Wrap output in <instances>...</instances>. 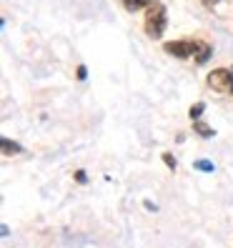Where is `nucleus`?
<instances>
[{"instance_id": "1", "label": "nucleus", "mask_w": 233, "mask_h": 248, "mask_svg": "<svg viewBox=\"0 0 233 248\" xmlns=\"http://www.w3.org/2000/svg\"><path fill=\"white\" fill-rule=\"evenodd\" d=\"M166 31V5L161 0H151V5L145 8V33L148 38H161Z\"/></svg>"}, {"instance_id": "2", "label": "nucleus", "mask_w": 233, "mask_h": 248, "mask_svg": "<svg viewBox=\"0 0 233 248\" xmlns=\"http://www.w3.org/2000/svg\"><path fill=\"white\" fill-rule=\"evenodd\" d=\"M208 88L216 93H233V70L231 68H216L208 73Z\"/></svg>"}, {"instance_id": "3", "label": "nucleus", "mask_w": 233, "mask_h": 248, "mask_svg": "<svg viewBox=\"0 0 233 248\" xmlns=\"http://www.w3.org/2000/svg\"><path fill=\"white\" fill-rule=\"evenodd\" d=\"M163 50L173 58H196L201 50V40H173V43H166Z\"/></svg>"}, {"instance_id": "4", "label": "nucleus", "mask_w": 233, "mask_h": 248, "mask_svg": "<svg viewBox=\"0 0 233 248\" xmlns=\"http://www.w3.org/2000/svg\"><path fill=\"white\" fill-rule=\"evenodd\" d=\"M193 130L201 136V138H213L216 133H213V128H208L203 121H193Z\"/></svg>"}, {"instance_id": "5", "label": "nucleus", "mask_w": 233, "mask_h": 248, "mask_svg": "<svg viewBox=\"0 0 233 248\" xmlns=\"http://www.w3.org/2000/svg\"><path fill=\"white\" fill-rule=\"evenodd\" d=\"M0 143H3V155H13V153H20L23 148L18 143H13L10 138H0Z\"/></svg>"}, {"instance_id": "6", "label": "nucleus", "mask_w": 233, "mask_h": 248, "mask_svg": "<svg viewBox=\"0 0 233 248\" xmlns=\"http://www.w3.org/2000/svg\"><path fill=\"white\" fill-rule=\"evenodd\" d=\"M123 5H125V10L136 13V10H140V8H148L151 0H123Z\"/></svg>"}, {"instance_id": "7", "label": "nucleus", "mask_w": 233, "mask_h": 248, "mask_svg": "<svg viewBox=\"0 0 233 248\" xmlns=\"http://www.w3.org/2000/svg\"><path fill=\"white\" fill-rule=\"evenodd\" d=\"M208 58H211V46L201 40V50H198V55H196V63H198V65H203V63L208 61Z\"/></svg>"}, {"instance_id": "8", "label": "nucleus", "mask_w": 233, "mask_h": 248, "mask_svg": "<svg viewBox=\"0 0 233 248\" xmlns=\"http://www.w3.org/2000/svg\"><path fill=\"white\" fill-rule=\"evenodd\" d=\"M193 168L196 170H203V173H213V163H211V160H196Z\"/></svg>"}, {"instance_id": "9", "label": "nucleus", "mask_w": 233, "mask_h": 248, "mask_svg": "<svg viewBox=\"0 0 233 248\" xmlns=\"http://www.w3.org/2000/svg\"><path fill=\"white\" fill-rule=\"evenodd\" d=\"M203 110H206V106H203V103H196L193 108H191V113H188V115H191V121H201V113Z\"/></svg>"}, {"instance_id": "10", "label": "nucleus", "mask_w": 233, "mask_h": 248, "mask_svg": "<svg viewBox=\"0 0 233 248\" xmlns=\"http://www.w3.org/2000/svg\"><path fill=\"white\" fill-rule=\"evenodd\" d=\"M163 160H166V166H168V168L176 170V158H173L171 153H163Z\"/></svg>"}, {"instance_id": "11", "label": "nucleus", "mask_w": 233, "mask_h": 248, "mask_svg": "<svg viewBox=\"0 0 233 248\" xmlns=\"http://www.w3.org/2000/svg\"><path fill=\"white\" fill-rule=\"evenodd\" d=\"M85 76H88V68H85V65H78V80H85Z\"/></svg>"}, {"instance_id": "12", "label": "nucleus", "mask_w": 233, "mask_h": 248, "mask_svg": "<svg viewBox=\"0 0 233 248\" xmlns=\"http://www.w3.org/2000/svg\"><path fill=\"white\" fill-rule=\"evenodd\" d=\"M76 181H78V183H85V181H88V178H85V170H76Z\"/></svg>"}, {"instance_id": "13", "label": "nucleus", "mask_w": 233, "mask_h": 248, "mask_svg": "<svg viewBox=\"0 0 233 248\" xmlns=\"http://www.w3.org/2000/svg\"><path fill=\"white\" fill-rule=\"evenodd\" d=\"M201 3H203V5H206V8H213V5L218 3V0H201Z\"/></svg>"}]
</instances>
